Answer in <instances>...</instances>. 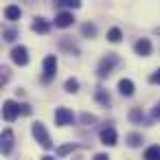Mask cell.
Wrapping results in <instances>:
<instances>
[{"label":"cell","instance_id":"6da1fadb","mask_svg":"<svg viewBox=\"0 0 160 160\" xmlns=\"http://www.w3.org/2000/svg\"><path fill=\"white\" fill-rule=\"evenodd\" d=\"M33 136L44 149H53V140H51V136H48V132L42 123H33Z\"/></svg>","mask_w":160,"mask_h":160},{"label":"cell","instance_id":"7a4b0ae2","mask_svg":"<svg viewBox=\"0 0 160 160\" xmlns=\"http://www.w3.org/2000/svg\"><path fill=\"white\" fill-rule=\"evenodd\" d=\"M20 112H22V105H18L16 101H11V99H7L5 103H2V116H5V121H16L18 116H20Z\"/></svg>","mask_w":160,"mask_h":160},{"label":"cell","instance_id":"3957f363","mask_svg":"<svg viewBox=\"0 0 160 160\" xmlns=\"http://www.w3.org/2000/svg\"><path fill=\"white\" fill-rule=\"evenodd\" d=\"M55 72H57V57L55 55H46L44 57V81H51L53 77H55Z\"/></svg>","mask_w":160,"mask_h":160},{"label":"cell","instance_id":"277c9868","mask_svg":"<svg viewBox=\"0 0 160 160\" xmlns=\"http://www.w3.org/2000/svg\"><path fill=\"white\" fill-rule=\"evenodd\" d=\"M116 64H118L116 55H105V57L101 59V64H99V77H108Z\"/></svg>","mask_w":160,"mask_h":160},{"label":"cell","instance_id":"5b68a950","mask_svg":"<svg viewBox=\"0 0 160 160\" xmlns=\"http://www.w3.org/2000/svg\"><path fill=\"white\" fill-rule=\"evenodd\" d=\"M11 59H13V64H18V66H27V64H29V51H27L24 46H16V48L11 51Z\"/></svg>","mask_w":160,"mask_h":160},{"label":"cell","instance_id":"8992f818","mask_svg":"<svg viewBox=\"0 0 160 160\" xmlns=\"http://www.w3.org/2000/svg\"><path fill=\"white\" fill-rule=\"evenodd\" d=\"M68 123H72V112L68 110V108H57L55 110V125H68Z\"/></svg>","mask_w":160,"mask_h":160},{"label":"cell","instance_id":"52a82bcc","mask_svg":"<svg viewBox=\"0 0 160 160\" xmlns=\"http://www.w3.org/2000/svg\"><path fill=\"white\" fill-rule=\"evenodd\" d=\"M99 138H101L103 145L114 147V145H116V129H114V127H103V129L99 132Z\"/></svg>","mask_w":160,"mask_h":160},{"label":"cell","instance_id":"ba28073f","mask_svg":"<svg viewBox=\"0 0 160 160\" xmlns=\"http://www.w3.org/2000/svg\"><path fill=\"white\" fill-rule=\"evenodd\" d=\"M134 51H136L140 57H147V55H151V42H149L147 38H140V40L134 44Z\"/></svg>","mask_w":160,"mask_h":160},{"label":"cell","instance_id":"9c48e42d","mask_svg":"<svg viewBox=\"0 0 160 160\" xmlns=\"http://www.w3.org/2000/svg\"><path fill=\"white\" fill-rule=\"evenodd\" d=\"M70 24H72V13H68V11H59V13L55 16V27L66 29V27H70Z\"/></svg>","mask_w":160,"mask_h":160},{"label":"cell","instance_id":"30bf717a","mask_svg":"<svg viewBox=\"0 0 160 160\" xmlns=\"http://www.w3.org/2000/svg\"><path fill=\"white\" fill-rule=\"evenodd\" d=\"M0 140H2V153H11V149H13V132L5 129Z\"/></svg>","mask_w":160,"mask_h":160},{"label":"cell","instance_id":"8fae6325","mask_svg":"<svg viewBox=\"0 0 160 160\" xmlns=\"http://www.w3.org/2000/svg\"><path fill=\"white\" fill-rule=\"evenodd\" d=\"M20 16H22V11H20L18 5H7V7H5V18H7V20L16 22V20H20Z\"/></svg>","mask_w":160,"mask_h":160},{"label":"cell","instance_id":"7c38bea8","mask_svg":"<svg viewBox=\"0 0 160 160\" xmlns=\"http://www.w3.org/2000/svg\"><path fill=\"white\" fill-rule=\"evenodd\" d=\"M118 90H121L123 97H132L134 94V81L132 79H121L118 81Z\"/></svg>","mask_w":160,"mask_h":160},{"label":"cell","instance_id":"4fadbf2b","mask_svg":"<svg viewBox=\"0 0 160 160\" xmlns=\"http://www.w3.org/2000/svg\"><path fill=\"white\" fill-rule=\"evenodd\" d=\"M33 31H35V33H48V31H51L48 20H44V18H35V22H33Z\"/></svg>","mask_w":160,"mask_h":160},{"label":"cell","instance_id":"5bb4252c","mask_svg":"<svg viewBox=\"0 0 160 160\" xmlns=\"http://www.w3.org/2000/svg\"><path fill=\"white\" fill-rule=\"evenodd\" d=\"M145 160H160V145H151L145 149Z\"/></svg>","mask_w":160,"mask_h":160},{"label":"cell","instance_id":"9a60e30c","mask_svg":"<svg viewBox=\"0 0 160 160\" xmlns=\"http://www.w3.org/2000/svg\"><path fill=\"white\" fill-rule=\"evenodd\" d=\"M121 38H123L121 29H116V27H114V29H110V31H108V40H110L112 44H118V42H121Z\"/></svg>","mask_w":160,"mask_h":160},{"label":"cell","instance_id":"2e32d148","mask_svg":"<svg viewBox=\"0 0 160 160\" xmlns=\"http://www.w3.org/2000/svg\"><path fill=\"white\" fill-rule=\"evenodd\" d=\"M81 33H83L86 38H94V35H97V27L90 24V22H86V24L81 27Z\"/></svg>","mask_w":160,"mask_h":160},{"label":"cell","instance_id":"e0dca14e","mask_svg":"<svg viewBox=\"0 0 160 160\" xmlns=\"http://www.w3.org/2000/svg\"><path fill=\"white\" fill-rule=\"evenodd\" d=\"M129 121H132V123H142V121H145V114H142L138 108H134V110L129 112Z\"/></svg>","mask_w":160,"mask_h":160},{"label":"cell","instance_id":"ac0fdd59","mask_svg":"<svg viewBox=\"0 0 160 160\" xmlns=\"http://www.w3.org/2000/svg\"><path fill=\"white\" fill-rule=\"evenodd\" d=\"M140 142H142V136H140V134H129V136H127V145H129V147H138Z\"/></svg>","mask_w":160,"mask_h":160},{"label":"cell","instance_id":"d6986e66","mask_svg":"<svg viewBox=\"0 0 160 160\" xmlns=\"http://www.w3.org/2000/svg\"><path fill=\"white\" fill-rule=\"evenodd\" d=\"M66 90H68V92H77V90H79V81H77L75 77L66 79Z\"/></svg>","mask_w":160,"mask_h":160},{"label":"cell","instance_id":"ffe728a7","mask_svg":"<svg viewBox=\"0 0 160 160\" xmlns=\"http://www.w3.org/2000/svg\"><path fill=\"white\" fill-rule=\"evenodd\" d=\"M97 101L103 103V105H108V103H110V94H108L105 90H97Z\"/></svg>","mask_w":160,"mask_h":160},{"label":"cell","instance_id":"44dd1931","mask_svg":"<svg viewBox=\"0 0 160 160\" xmlns=\"http://www.w3.org/2000/svg\"><path fill=\"white\" fill-rule=\"evenodd\" d=\"M59 7H72V9H79V2L77 0H62V2H57Z\"/></svg>","mask_w":160,"mask_h":160},{"label":"cell","instance_id":"7402d4cb","mask_svg":"<svg viewBox=\"0 0 160 160\" xmlns=\"http://www.w3.org/2000/svg\"><path fill=\"white\" fill-rule=\"evenodd\" d=\"M72 149H75V145H72V142H70V145H62V147L57 149V156H66V153H68V151H72Z\"/></svg>","mask_w":160,"mask_h":160},{"label":"cell","instance_id":"603a6c76","mask_svg":"<svg viewBox=\"0 0 160 160\" xmlns=\"http://www.w3.org/2000/svg\"><path fill=\"white\" fill-rule=\"evenodd\" d=\"M16 35H18V33H16V29H7V31H5V40H7V42H13V40H16Z\"/></svg>","mask_w":160,"mask_h":160},{"label":"cell","instance_id":"cb8c5ba5","mask_svg":"<svg viewBox=\"0 0 160 160\" xmlns=\"http://www.w3.org/2000/svg\"><path fill=\"white\" fill-rule=\"evenodd\" d=\"M149 83H160V68H158L156 72L149 75Z\"/></svg>","mask_w":160,"mask_h":160},{"label":"cell","instance_id":"d4e9b609","mask_svg":"<svg viewBox=\"0 0 160 160\" xmlns=\"http://www.w3.org/2000/svg\"><path fill=\"white\" fill-rule=\"evenodd\" d=\"M94 160H110V156H108V153H97Z\"/></svg>","mask_w":160,"mask_h":160},{"label":"cell","instance_id":"484cf974","mask_svg":"<svg viewBox=\"0 0 160 160\" xmlns=\"http://www.w3.org/2000/svg\"><path fill=\"white\" fill-rule=\"evenodd\" d=\"M153 118H160V103H156L153 108Z\"/></svg>","mask_w":160,"mask_h":160},{"label":"cell","instance_id":"4316f807","mask_svg":"<svg viewBox=\"0 0 160 160\" xmlns=\"http://www.w3.org/2000/svg\"><path fill=\"white\" fill-rule=\"evenodd\" d=\"M9 79V68H2V83Z\"/></svg>","mask_w":160,"mask_h":160},{"label":"cell","instance_id":"83f0119b","mask_svg":"<svg viewBox=\"0 0 160 160\" xmlns=\"http://www.w3.org/2000/svg\"><path fill=\"white\" fill-rule=\"evenodd\" d=\"M22 114H31V105L24 103V105H22Z\"/></svg>","mask_w":160,"mask_h":160},{"label":"cell","instance_id":"f1b7e54d","mask_svg":"<svg viewBox=\"0 0 160 160\" xmlns=\"http://www.w3.org/2000/svg\"><path fill=\"white\" fill-rule=\"evenodd\" d=\"M83 121H86V123H94V116H88V114H83Z\"/></svg>","mask_w":160,"mask_h":160},{"label":"cell","instance_id":"f546056e","mask_svg":"<svg viewBox=\"0 0 160 160\" xmlns=\"http://www.w3.org/2000/svg\"><path fill=\"white\" fill-rule=\"evenodd\" d=\"M42 160H55L53 156H42Z\"/></svg>","mask_w":160,"mask_h":160},{"label":"cell","instance_id":"4dcf8cb0","mask_svg":"<svg viewBox=\"0 0 160 160\" xmlns=\"http://www.w3.org/2000/svg\"><path fill=\"white\" fill-rule=\"evenodd\" d=\"M156 33H160V29H156Z\"/></svg>","mask_w":160,"mask_h":160}]
</instances>
